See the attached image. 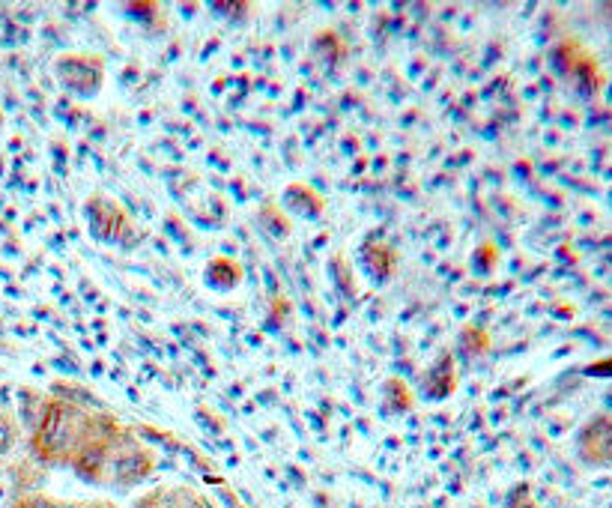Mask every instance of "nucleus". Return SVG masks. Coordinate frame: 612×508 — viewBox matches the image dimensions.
Returning <instances> with one entry per match:
<instances>
[{
    "label": "nucleus",
    "mask_w": 612,
    "mask_h": 508,
    "mask_svg": "<svg viewBox=\"0 0 612 508\" xmlns=\"http://www.w3.org/2000/svg\"><path fill=\"white\" fill-rule=\"evenodd\" d=\"M577 458L586 467H612V416L598 413L577 431Z\"/></svg>",
    "instance_id": "7ed1b4c3"
},
{
    "label": "nucleus",
    "mask_w": 612,
    "mask_h": 508,
    "mask_svg": "<svg viewBox=\"0 0 612 508\" xmlns=\"http://www.w3.org/2000/svg\"><path fill=\"white\" fill-rule=\"evenodd\" d=\"M54 72L60 78V84L66 90H72L75 96H93L102 87L105 69L96 57L87 54H66L54 63Z\"/></svg>",
    "instance_id": "20e7f679"
},
{
    "label": "nucleus",
    "mask_w": 612,
    "mask_h": 508,
    "mask_svg": "<svg viewBox=\"0 0 612 508\" xmlns=\"http://www.w3.org/2000/svg\"><path fill=\"white\" fill-rule=\"evenodd\" d=\"M153 470V455L129 440H117L111 446L108 455V467H105V485H120V488H132L138 482H144Z\"/></svg>",
    "instance_id": "f03ea898"
},
{
    "label": "nucleus",
    "mask_w": 612,
    "mask_h": 508,
    "mask_svg": "<svg viewBox=\"0 0 612 508\" xmlns=\"http://www.w3.org/2000/svg\"><path fill=\"white\" fill-rule=\"evenodd\" d=\"M12 446H15V425L6 416H0V455H9Z\"/></svg>",
    "instance_id": "423d86ee"
},
{
    "label": "nucleus",
    "mask_w": 612,
    "mask_h": 508,
    "mask_svg": "<svg viewBox=\"0 0 612 508\" xmlns=\"http://www.w3.org/2000/svg\"><path fill=\"white\" fill-rule=\"evenodd\" d=\"M93 425H96V419L81 413L78 407L63 404V401H51V404H45L42 419L33 428V449L42 461L69 464L72 455L90 437Z\"/></svg>",
    "instance_id": "f257e3e1"
},
{
    "label": "nucleus",
    "mask_w": 612,
    "mask_h": 508,
    "mask_svg": "<svg viewBox=\"0 0 612 508\" xmlns=\"http://www.w3.org/2000/svg\"><path fill=\"white\" fill-rule=\"evenodd\" d=\"M508 508H535V503L529 500V491H526V488H517V491L508 497Z\"/></svg>",
    "instance_id": "0eeeda50"
},
{
    "label": "nucleus",
    "mask_w": 612,
    "mask_h": 508,
    "mask_svg": "<svg viewBox=\"0 0 612 508\" xmlns=\"http://www.w3.org/2000/svg\"><path fill=\"white\" fill-rule=\"evenodd\" d=\"M15 508H54L48 500H42V497H27V500H21Z\"/></svg>",
    "instance_id": "6e6552de"
},
{
    "label": "nucleus",
    "mask_w": 612,
    "mask_h": 508,
    "mask_svg": "<svg viewBox=\"0 0 612 508\" xmlns=\"http://www.w3.org/2000/svg\"><path fill=\"white\" fill-rule=\"evenodd\" d=\"M84 216H87V225H90L96 240L117 243L123 237V231H129V222H126L123 210L114 201L102 198V195H96V198H90L84 204Z\"/></svg>",
    "instance_id": "39448f33"
}]
</instances>
